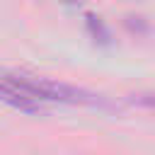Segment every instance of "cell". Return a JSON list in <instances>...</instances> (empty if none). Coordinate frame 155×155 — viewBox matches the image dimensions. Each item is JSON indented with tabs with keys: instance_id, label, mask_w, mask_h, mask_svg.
Listing matches in <instances>:
<instances>
[{
	"instance_id": "obj_1",
	"label": "cell",
	"mask_w": 155,
	"mask_h": 155,
	"mask_svg": "<svg viewBox=\"0 0 155 155\" xmlns=\"http://www.w3.org/2000/svg\"><path fill=\"white\" fill-rule=\"evenodd\" d=\"M5 80H10L12 85H17L19 90L39 97L41 102H65V104H85V107H104L107 102L87 90L51 80V78H34V75H24V73H2Z\"/></svg>"
},
{
	"instance_id": "obj_2",
	"label": "cell",
	"mask_w": 155,
	"mask_h": 155,
	"mask_svg": "<svg viewBox=\"0 0 155 155\" xmlns=\"http://www.w3.org/2000/svg\"><path fill=\"white\" fill-rule=\"evenodd\" d=\"M0 92H2V99H5L7 104H12V107H17V109H22V111H27V114H41V111H44V102H41L39 97L19 90L17 85H12V82L5 80V78L0 80Z\"/></svg>"
},
{
	"instance_id": "obj_3",
	"label": "cell",
	"mask_w": 155,
	"mask_h": 155,
	"mask_svg": "<svg viewBox=\"0 0 155 155\" xmlns=\"http://www.w3.org/2000/svg\"><path fill=\"white\" fill-rule=\"evenodd\" d=\"M87 29H90V34H92L97 41H102V44H109V31H107V27H104V22H102L99 17H94V15H87Z\"/></svg>"
},
{
	"instance_id": "obj_4",
	"label": "cell",
	"mask_w": 155,
	"mask_h": 155,
	"mask_svg": "<svg viewBox=\"0 0 155 155\" xmlns=\"http://www.w3.org/2000/svg\"><path fill=\"white\" fill-rule=\"evenodd\" d=\"M68 2H75V0H68Z\"/></svg>"
}]
</instances>
